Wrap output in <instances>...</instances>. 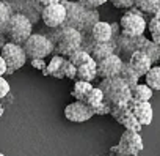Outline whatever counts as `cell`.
Masks as SVG:
<instances>
[{"label":"cell","instance_id":"ab89813d","mask_svg":"<svg viewBox=\"0 0 160 156\" xmlns=\"http://www.w3.org/2000/svg\"><path fill=\"white\" fill-rule=\"evenodd\" d=\"M110 156H113V154H110Z\"/></svg>","mask_w":160,"mask_h":156},{"label":"cell","instance_id":"52a82bcc","mask_svg":"<svg viewBox=\"0 0 160 156\" xmlns=\"http://www.w3.org/2000/svg\"><path fill=\"white\" fill-rule=\"evenodd\" d=\"M143 148H144V143L140 132L124 131L118 145L112 147L110 151L113 156H138L140 151H143Z\"/></svg>","mask_w":160,"mask_h":156},{"label":"cell","instance_id":"8d00e7d4","mask_svg":"<svg viewBox=\"0 0 160 156\" xmlns=\"http://www.w3.org/2000/svg\"><path fill=\"white\" fill-rule=\"evenodd\" d=\"M3 112H5V110H3V106H2V103H0V117L3 115Z\"/></svg>","mask_w":160,"mask_h":156},{"label":"cell","instance_id":"8fae6325","mask_svg":"<svg viewBox=\"0 0 160 156\" xmlns=\"http://www.w3.org/2000/svg\"><path fill=\"white\" fill-rule=\"evenodd\" d=\"M130 112L133 114V117L138 120V123L141 126H149L152 123V117H154V110L151 103L146 101H135L130 98V101L127 103Z\"/></svg>","mask_w":160,"mask_h":156},{"label":"cell","instance_id":"44dd1931","mask_svg":"<svg viewBox=\"0 0 160 156\" xmlns=\"http://www.w3.org/2000/svg\"><path fill=\"white\" fill-rule=\"evenodd\" d=\"M152 90L146 85V84H137L133 89H130V96L135 101H146L149 103V100L152 98Z\"/></svg>","mask_w":160,"mask_h":156},{"label":"cell","instance_id":"e575fe53","mask_svg":"<svg viewBox=\"0 0 160 156\" xmlns=\"http://www.w3.org/2000/svg\"><path fill=\"white\" fill-rule=\"evenodd\" d=\"M152 18H154V19H160V8H158V10H157V11L152 14Z\"/></svg>","mask_w":160,"mask_h":156},{"label":"cell","instance_id":"484cf974","mask_svg":"<svg viewBox=\"0 0 160 156\" xmlns=\"http://www.w3.org/2000/svg\"><path fill=\"white\" fill-rule=\"evenodd\" d=\"M11 18V10L7 3L0 0V35H5V29L8 25V21Z\"/></svg>","mask_w":160,"mask_h":156},{"label":"cell","instance_id":"ac0fdd59","mask_svg":"<svg viewBox=\"0 0 160 156\" xmlns=\"http://www.w3.org/2000/svg\"><path fill=\"white\" fill-rule=\"evenodd\" d=\"M118 77L126 82V85H127L129 89H133L137 84H140V82H138V81H140L138 74H137V73L129 66V63H127V62H124V63H122V68H121V71H119Z\"/></svg>","mask_w":160,"mask_h":156},{"label":"cell","instance_id":"6da1fadb","mask_svg":"<svg viewBox=\"0 0 160 156\" xmlns=\"http://www.w3.org/2000/svg\"><path fill=\"white\" fill-rule=\"evenodd\" d=\"M66 8V21L63 27H72L83 35V32H91L93 25L99 21V14L96 10H87L78 2H66L61 0Z\"/></svg>","mask_w":160,"mask_h":156},{"label":"cell","instance_id":"f35d334b","mask_svg":"<svg viewBox=\"0 0 160 156\" xmlns=\"http://www.w3.org/2000/svg\"><path fill=\"white\" fill-rule=\"evenodd\" d=\"M158 63H160V58H158Z\"/></svg>","mask_w":160,"mask_h":156},{"label":"cell","instance_id":"ba28073f","mask_svg":"<svg viewBox=\"0 0 160 156\" xmlns=\"http://www.w3.org/2000/svg\"><path fill=\"white\" fill-rule=\"evenodd\" d=\"M0 57L3 58L7 65V74H13L18 69H21L27 63V55L24 52V47L14 43H5V46L0 49Z\"/></svg>","mask_w":160,"mask_h":156},{"label":"cell","instance_id":"8992f818","mask_svg":"<svg viewBox=\"0 0 160 156\" xmlns=\"http://www.w3.org/2000/svg\"><path fill=\"white\" fill-rule=\"evenodd\" d=\"M24 52L28 58L32 60H36V58H41L44 60L47 55H50L55 49L53 46V41L46 36V35H41V33H32L28 36V40L24 43Z\"/></svg>","mask_w":160,"mask_h":156},{"label":"cell","instance_id":"7a4b0ae2","mask_svg":"<svg viewBox=\"0 0 160 156\" xmlns=\"http://www.w3.org/2000/svg\"><path fill=\"white\" fill-rule=\"evenodd\" d=\"M99 89L104 93V100L110 107L113 106H126L130 101V89L126 85V82L119 77H110V79H102L99 84Z\"/></svg>","mask_w":160,"mask_h":156},{"label":"cell","instance_id":"d6986e66","mask_svg":"<svg viewBox=\"0 0 160 156\" xmlns=\"http://www.w3.org/2000/svg\"><path fill=\"white\" fill-rule=\"evenodd\" d=\"M91 89H93V85H91L90 82L77 81V82L74 84V87H72V92H71V95H72V98H74L75 101L85 103V100H87L88 93L91 92Z\"/></svg>","mask_w":160,"mask_h":156},{"label":"cell","instance_id":"4316f807","mask_svg":"<svg viewBox=\"0 0 160 156\" xmlns=\"http://www.w3.org/2000/svg\"><path fill=\"white\" fill-rule=\"evenodd\" d=\"M149 30V35H151V41L155 43L157 46H160V19H151L148 22V27Z\"/></svg>","mask_w":160,"mask_h":156},{"label":"cell","instance_id":"1f68e13d","mask_svg":"<svg viewBox=\"0 0 160 156\" xmlns=\"http://www.w3.org/2000/svg\"><path fill=\"white\" fill-rule=\"evenodd\" d=\"M32 66H33V68H36V69H39V71H44L46 63H44V60L36 58V60H32Z\"/></svg>","mask_w":160,"mask_h":156},{"label":"cell","instance_id":"277c9868","mask_svg":"<svg viewBox=\"0 0 160 156\" xmlns=\"http://www.w3.org/2000/svg\"><path fill=\"white\" fill-rule=\"evenodd\" d=\"M32 30H33L32 21L22 13H14V14H11V18L8 21V25L5 29V35L10 38V43L24 46V43L33 33Z\"/></svg>","mask_w":160,"mask_h":156},{"label":"cell","instance_id":"836d02e7","mask_svg":"<svg viewBox=\"0 0 160 156\" xmlns=\"http://www.w3.org/2000/svg\"><path fill=\"white\" fill-rule=\"evenodd\" d=\"M3 74H7V65H5L3 58L0 57V76H3Z\"/></svg>","mask_w":160,"mask_h":156},{"label":"cell","instance_id":"ffe728a7","mask_svg":"<svg viewBox=\"0 0 160 156\" xmlns=\"http://www.w3.org/2000/svg\"><path fill=\"white\" fill-rule=\"evenodd\" d=\"M133 7L141 14H154L160 8V0H133Z\"/></svg>","mask_w":160,"mask_h":156},{"label":"cell","instance_id":"30bf717a","mask_svg":"<svg viewBox=\"0 0 160 156\" xmlns=\"http://www.w3.org/2000/svg\"><path fill=\"white\" fill-rule=\"evenodd\" d=\"M93 115L94 114L91 107H88L85 103H80V101H74L64 107V117L72 123H83L90 120Z\"/></svg>","mask_w":160,"mask_h":156},{"label":"cell","instance_id":"7402d4cb","mask_svg":"<svg viewBox=\"0 0 160 156\" xmlns=\"http://www.w3.org/2000/svg\"><path fill=\"white\" fill-rule=\"evenodd\" d=\"M144 79H146V85L154 92V90H160V65H152V68L146 73L144 76Z\"/></svg>","mask_w":160,"mask_h":156},{"label":"cell","instance_id":"7c38bea8","mask_svg":"<svg viewBox=\"0 0 160 156\" xmlns=\"http://www.w3.org/2000/svg\"><path fill=\"white\" fill-rule=\"evenodd\" d=\"M122 60L113 54L101 62H98V76L102 77V79H110V77H116L122 68Z\"/></svg>","mask_w":160,"mask_h":156},{"label":"cell","instance_id":"d4e9b609","mask_svg":"<svg viewBox=\"0 0 160 156\" xmlns=\"http://www.w3.org/2000/svg\"><path fill=\"white\" fill-rule=\"evenodd\" d=\"M121 125L126 128V131H133V132H140L141 131V125L138 123V120L133 117V114L129 110L127 114H126V117L121 120Z\"/></svg>","mask_w":160,"mask_h":156},{"label":"cell","instance_id":"4fadbf2b","mask_svg":"<svg viewBox=\"0 0 160 156\" xmlns=\"http://www.w3.org/2000/svg\"><path fill=\"white\" fill-rule=\"evenodd\" d=\"M127 63H129V66L138 74V77L146 76V73L152 68V60H151L144 52H141V51H135V52L129 57Z\"/></svg>","mask_w":160,"mask_h":156},{"label":"cell","instance_id":"f1b7e54d","mask_svg":"<svg viewBox=\"0 0 160 156\" xmlns=\"http://www.w3.org/2000/svg\"><path fill=\"white\" fill-rule=\"evenodd\" d=\"M107 2L108 0H78V3L82 7H85L87 10H96V8H99L101 5H104Z\"/></svg>","mask_w":160,"mask_h":156},{"label":"cell","instance_id":"3957f363","mask_svg":"<svg viewBox=\"0 0 160 156\" xmlns=\"http://www.w3.org/2000/svg\"><path fill=\"white\" fill-rule=\"evenodd\" d=\"M55 49L58 55L69 57L75 51L83 47V35L72 27H61L58 33H55Z\"/></svg>","mask_w":160,"mask_h":156},{"label":"cell","instance_id":"83f0119b","mask_svg":"<svg viewBox=\"0 0 160 156\" xmlns=\"http://www.w3.org/2000/svg\"><path fill=\"white\" fill-rule=\"evenodd\" d=\"M75 71H77V68L68 60V58H64V62H63V66H61V74H63V77H69V79H75Z\"/></svg>","mask_w":160,"mask_h":156},{"label":"cell","instance_id":"e0dca14e","mask_svg":"<svg viewBox=\"0 0 160 156\" xmlns=\"http://www.w3.org/2000/svg\"><path fill=\"white\" fill-rule=\"evenodd\" d=\"M63 62H64V57L61 55H53L52 60L46 65L44 68V76H52V77H57V79H61L63 74H61V66H63Z\"/></svg>","mask_w":160,"mask_h":156},{"label":"cell","instance_id":"d6a6232c","mask_svg":"<svg viewBox=\"0 0 160 156\" xmlns=\"http://www.w3.org/2000/svg\"><path fill=\"white\" fill-rule=\"evenodd\" d=\"M60 2H61V0H39V5L42 8H46V7H50V5H57Z\"/></svg>","mask_w":160,"mask_h":156},{"label":"cell","instance_id":"5bb4252c","mask_svg":"<svg viewBox=\"0 0 160 156\" xmlns=\"http://www.w3.org/2000/svg\"><path fill=\"white\" fill-rule=\"evenodd\" d=\"M90 35H91L93 43H107V41H112V40L115 38L112 24L104 22V21H98V22L93 25Z\"/></svg>","mask_w":160,"mask_h":156},{"label":"cell","instance_id":"4dcf8cb0","mask_svg":"<svg viewBox=\"0 0 160 156\" xmlns=\"http://www.w3.org/2000/svg\"><path fill=\"white\" fill-rule=\"evenodd\" d=\"M108 2H112L113 7L122 8V10H129L133 7V0H108Z\"/></svg>","mask_w":160,"mask_h":156},{"label":"cell","instance_id":"2e32d148","mask_svg":"<svg viewBox=\"0 0 160 156\" xmlns=\"http://www.w3.org/2000/svg\"><path fill=\"white\" fill-rule=\"evenodd\" d=\"M98 77V63L94 60H90L88 63L78 66L75 71V79L77 81H83V82H93Z\"/></svg>","mask_w":160,"mask_h":156},{"label":"cell","instance_id":"cb8c5ba5","mask_svg":"<svg viewBox=\"0 0 160 156\" xmlns=\"http://www.w3.org/2000/svg\"><path fill=\"white\" fill-rule=\"evenodd\" d=\"M68 60H69L75 68H78V66H82V65L88 63V62H90V60H93V58H91V55H90L87 51L78 49V51H75L74 54H71V55L68 57Z\"/></svg>","mask_w":160,"mask_h":156},{"label":"cell","instance_id":"9a60e30c","mask_svg":"<svg viewBox=\"0 0 160 156\" xmlns=\"http://www.w3.org/2000/svg\"><path fill=\"white\" fill-rule=\"evenodd\" d=\"M87 52L91 55V58L98 63L110 55L115 54V41H107V43H91V46L87 49Z\"/></svg>","mask_w":160,"mask_h":156},{"label":"cell","instance_id":"74e56055","mask_svg":"<svg viewBox=\"0 0 160 156\" xmlns=\"http://www.w3.org/2000/svg\"><path fill=\"white\" fill-rule=\"evenodd\" d=\"M0 156H5V154H3V153H0Z\"/></svg>","mask_w":160,"mask_h":156},{"label":"cell","instance_id":"603a6c76","mask_svg":"<svg viewBox=\"0 0 160 156\" xmlns=\"http://www.w3.org/2000/svg\"><path fill=\"white\" fill-rule=\"evenodd\" d=\"M104 101H105V100H104V93H102V90H101L99 87H93L91 92L88 93L87 100H85V104H87L88 107H91V110H93V109L99 107Z\"/></svg>","mask_w":160,"mask_h":156},{"label":"cell","instance_id":"5b68a950","mask_svg":"<svg viewBox=\"0 0 160 156\" xmlns=\"http://www.w3.org/2000/svg\"><path fill=\"white\" fill-rule=\"evenodd\" d=\"M146 27H148V22L144 19V14H141L135 7L129 8V11L124 13L121 21H119L121 35L127 36V38L143 36L144 32H146Z\"/></svg>","mask_w":160,"mask_h":156},{"label":"cell","instance_id":"d590c367","mask_svg":"<svg viewBox=\"0 0 160 156\" xmlns=\"http://www.w3.org/2000/svg\"><path fill=\"white\" fill-rule=\"evenodd\" d=\"M5 46V38H3V35H0V49H2Z\"/></svg>","mask_w":160,"mask_h":156},{"label":"cell","instance_id":"f546056e","mask_svg":"<svg viewBox=\"0 0 160 156\" xmlns=\"http://www.w3.org/2000/svg\"><path fill=\"white\" fill-rule=\"evenodd\" d=\"M10 90H11V87H10L8 81L5 79V77L0 76V100H3L5 96H8Z\"/></svg>","mask_w":160,"mask_h":156},{"label":"cell","instance_id":"9c48e42d","mask_svg":"<svg viewBox=\"0 0 160 156\" xmlns=\"http://www.w3.org/2000/svg\"><path fill=\"white\" fill-rule=\"evenodd\" d=\"M41 18H42V22L49 29H60V27H63V24L66 21V8L63 7L61 2L57 5L46 7L41 11Z\"/></svg>","mask_w":160,"mask_h":156}]
</instances>
